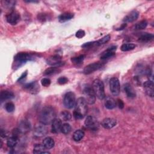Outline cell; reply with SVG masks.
Wrapping results in <instances>:
<instances>
[{"mask_svg":"<svg viewBox=\"0 0 154 154\" xmlns=\"http://www.w3.org/2000/svg\"><path fill=\"white\" fill-rule=\"evenodd\" d=\"M41 84L43 87H49L51 83V81L49 78H43L41 79Z\"/></svg>","mask_w":154,"mask_h":154,"instance_id":"cell-39","label":"cell"},{"mask_svg":"<svg viewBox=\"0 0 154 154\" xmlns=\"http://www.w3.org/2000/svg\"><path fill=\"white\" fill-rule=\"evenodd\" d=\"M1 136L2 137L5 138V137H7L8 136V133H7L5 130L1 129Z\"/></svg>","mask_w":154,"mask_h":154,"instance_id":"cell-45","label":"cell"},{"mask_svg":"<svg viewBox=\"0 0 154 154\" xmlns=\"http://www.w3.org/2000/svg\"><path fill=\"white\" fill-rule=\"evenodd\" d=\"M74 16V14L70 12H66L60 14L58 17V20L60 22L63 23L66 21H68L72 19Z\"/></svg>","mask_w":154,"mask_h":154,"instance_id":"cell-23","label":"cell"},{"mask_svg":"<svg viewBox=\"0 0 154 154\" xmlns=\"http://www.w3.org/2000/svg\"><path fill=\"white\" fill-rule=\"evenodd\" d=\"M92 87L93 91L95 93L96 96L100 100H102L105 98V90H104V84L103 82L99 79H94L93 82Z\"/></svg>","mask_w":154,"mask_h":154,"instance_id":"cell-2","label":"cell"},{"mask_svg":"<svg viewBox=\"0 0 154 154\" xmlns=\"http://www.w3.org/2000/svg\"><path fill=\"white\" fill-rule=\"evenodd\" d=\"M14 95L12 91L8 90H2L0 94V100L3 102L5 100H8L14 98Z\"/></svg>","mask_w":154,"mask_h":154,"instance_id":"cell-22","label":"cell"},{"mask_svg":"<svg viewBox=\"0 0 154 154\" xmlns=\"http://www.w3.org/2000/svg\"><path fill=\"white\" fill-rule=\"evenodd\" d=\"M87 103L83 97H79L75 102V111L82 114L84 117L87 114L88 111Z\"/></svg>","mask_w":154,"mask_h":154,"instance_id":"cell-5","label":"cell"},{"mask_svg":"<svg viewBox=\"0 0 154 154\" xmlns=\"http://www.w3.org/2000/svg\"><path fill=\"white\" fill-rule=\"evenodd\" d=\"M43 144L46 147V149H50L54 146L55 141L52 138L48 137L43 140Z\"/></svg>","mask_w":154,"mask_h":154,"instance_id":"cell-27","label":"cell"},{"mask_svg":"<svg viewBox=\"0 0 154 154\" xmlns=\"http://www.w3.org/2000/svg\"><path fill=\"white\" fill-rule=\"evenodd\" d=\"M4 7H7L8 8H12L14 7L16 2L14 1H10V0H5L3 1Z\"/></svg>","mask_w":154,"mask_h":154,"instance_id":"cell-37","label":"cell"},{"mask_svg":"<svg viewBox=\"0 0 154 154\" xmlns=\"http://www.w3.org/2000/svg\"><path fill=\"white\" fill-rule=\"evenodd\" d=\"M97 46V41H94V42H89L87 43H84L81 47L83 48H90L93 46Z\"/></svg>","mask_w":154,"mask_h":154,"instance_id":"cell-38","label":"cell"},{"mask_svg":"<svg viewBox=\"0 0 154 154\" xmlns=\"http://www.w3.org/2000/svg\"><path fill=\"white\" fill-rule=\"evenodd\" d=\"M120 82L118 78L113 77L109 80V89L112 95L118 96L120 93Z\"/></svg>","mask_w":154,"mask_h":154,"instance_id":"cell-10","label":"cell"},{"mask_svg":"<svg viewBox=\"0 0 154 154\" xmlns=\"http://www.w3.org/2000/svg\"><path fill=\"white\" fill-rule=\"evenodd\" d=\"M25 2H33V3H34V2H38V1H25Z\"/></svg>","mask_w":154,"mask_h":154,"instance_id":"cell-47","label":"cell"},{"mask_svg":"<svg viewBox=\"0 0 154 154\" xmlns=\"http://www.w3.org/2000/svg\"><path fill=\"white\" fill-rule=\"evenodd\" d=\"M147 24H148V22L146 20H142L135 24L134 28L136 30L144 29L146 28V26H147Z\"/></svg>","mask_w":154,"mask_h":154,"instance_id":"cell-31","label":"cell"},{"mask_svg":"<svg viewBox=\"0 0 154 154\" xmlns=\"http://www.w3.org/2000/svg\"><path fill=\"white\" fill-rule=\"evenodd\" d=\"M31 128V126L30 123L26 120H21L19 124V127H18L19 129L20 130L22 134H25L28 132V131H30Z\"/></svg>","mask_w":154,"mask_h":154,"instance_id":"cell-17","label":"cell"},{"mask_svg":"<svg viewBox=\"0 0 154 154\" xmlns=\"http://www.w3.org/2000/svg\"><path fill=\"white\" fill-rule=\"evenodd\" d=\"M103 66H104V63L100 62V61L94 62V63L89 64L84 67L83 70V73L85 75L91 74L94 72L100 69L102 67H103Z\"/></svg>","mask_w":154,"mask_h":154,"instance_id":"cell-7","label":"cell"},{"mask_svg":"<svg viewBox=\"0 0 154 154\" xmlns=\"http://www.w3.org/2000/svg\"><path fill=\"white\" fill-rule=\"evenodd\" d=\"M46 63L52 67H60L64 64V62L61 60V57L59 55H54L46 59Z\"/></svg>","mask_w":154,"mask_h":154,"instance_id":"cell-8","label":"cell"},{"mask_svg":"<svg viewBox=\"0 0 154 154\" xmlns=\"http://www.w3.org/2000/svg\"><path fill=\"white\" fill-rule=\"evenodd\" d=\"M32 60H34V57L31 54L24 52H20L17 53L14 57V63L16 64V66L17 67L20 66L23 63H25L26 61Z\"/></svg>","mask_w":154,"mask_h":154,"instance_id":"cell-4","label":"cell"},{"mask_svg":"<svg viewBox=\"0 0 154 154\" xmlns=\"http://www.w3.org/2000/svg\"><path fill=\"white\" fill-rule=\"evenodd\" d=\"M85 35V32L82 29H79L75 34V36L78 38H81L84 37Z\"/></svg>","mask_w":154,"mask_h":154,"instance_id":"cell-42","label":"cell"},{"mask_svg":"<svg viewBox=\"0 0 154 154\" xmlns=\"http://www.w3.org/2000/svg\"><path fill=\"white\" fill-rule=\"evenodd\" d=\"M27 75H28V72H27V70H26V71H25V72L21 75V76L19 78V79H17V82H19L22 81L26 77Z\"/></svg>","mask_w":154,"mask_h":154,"instance_id":"cell-43","label":"cell"},{"mask_svg":"<svg viewBox=\"0 0 154 154\" xmlns=\"http://www.w3.org/2000/svg\"><path fill=\"white\" fill-rule=\"evenodd\" d=\"M124 90L126 94V96L129 98H134L136 96V93L134 88L129 83H126L124 85Z\"/></svg>","mask_w":154,"mask_h":154,"instance_id":"cell-20","label":"cell"},{"mask_svg":"<svg viewBox=\"0 0 154 154\" xmlns=\"http://www.w3.org/2000/svg\"><path fill=\"white\" fill-rule=\"evenodd\" d=\"M126 26H127V24H126V23H124L122 24V25H121L120 27H119V28H116V30H117V31L123 30V29H125V28L126 27Z\"/></svg>","mask_w":154,"mask_h":154,"instance_id":"cell-46","label":"cell"},{"mask_svg":"<svg viewBox=\"0 0 154 154\" xmlns=\"http://www.w3.org/2000/svg\"><path fill=\"white\" fill-rule=\"evenodd\" d=\"M60 72H61V70L60 69L59 67H56L51 66V67L47 68L44 71L43 75L45 76H51V75L58 73Z\"/></svg>","mask_w":154,"mask_h":154,"instance_id":"cell-26","label":"cell"},{"mask_svg":"<svg viewBox=\"0 0 154 154\" xmlns=\"http://www.w3.org/2000/svg\"><path fill=\"white\" fill-rule=\"evenodd\" d=\"M62 121L60 119H55L52 122V132L57 134L61 131L62 126Z\"/></svg>","mask_w":154,"mask_h":154,"instance_id":"cell-19","label":"cell"},{"mask_svg":"<svg viewBox=\"0 0 154 154\" xmlns=\"http://www.w3.org/2000/svg\"><path fill=\"white\" fill-rule=\"evenodd\" d=\"M20 19V15L19 13L16 11H12L6 16V20L8 23L11 25H16Z\"/></svg>","mask_w":154,"mask_h":154,"instance_id":"cell-11","label":"cell"},{"mask_svg":"<svg viewBox=\"0 0 154 154\" xmlns=\"http://www.w3.org/2000/svg\"><path fill=\"white\" fill-rule=\"evenodd\" d=\"M46 147L43 146V144H36L34 146V149H33V153L35 154H37V153H41V154H43V153H50V152H46Z\"/></svg>","mask_w":154,"mask_h":154,"instance_id":"cell-24","label":"cell"},{"mask_svg":"<svg viewBox=\"0 0 154 154\" xmlns=\"http://www.w3.org/2000/svg\"><path fill=\"white\" fill-rule=\"evenodd\" d=\"M56 112L55 109L51 106L43 107L38 116L39 122L45 125H49L55 119Z\"/></svg>","mask_w":154,"mask_h":154,"instance_id":"cell-1","label":"cell"},{"mask_svg":"<svg viewBox=\"0 0 154 154\" xmlns=\"http://www.w3.org/2000/svg\"><path fill=\"white\" fill-rule=\"evenodd\" d=\"M85 133L81 129H78L75 131L73 134V139L75 141H79L84 137Z\"/></svg>","mask_w":154,"mask_h":154,"instance_id":"cell-28","label":"cell"},{"mask_svg":"<svg viewBox=\"0 0 154 154\" xmlns=\"http://www.w3.org/2000/svg\"><path fill=\"white\" fill-rule=\"evenodd\" d=\"M153 37H154V35L153 34L147 33V32L141 33L138 37V41L142 43H147L152 40L153 39Z\"/></svg>","mask_w":154,"mask_h":154,"instance_id":"cell-21","label":"cell"},{"mask_svg":"<svg viewBox=\"0 0 154 154\" xmlns=\"http://www.w3.org/2000/svg\"><path fill=\"white\" fill-rule=\"evenodd\" d=\"M76 102L75 94L72 91L67 92L65 94L63 99V103L66 108L71 109L75 106Z\"/></svg>","mask_w":154,"mask_h":154,"instance_id":"cell-6","label":"cell"},{"mask_svg":"<svg viewBox=\"0 0 154 154\" xmlns=\"http://www.w3.org/2000/svg\"><path fill=\"white\" fill-rule=\"evenodd\" d=\"M68 81H69V79H67V78H66L65 76H61L57 80V82L60 85L66 84H67L68 82Z\"/></svg>","mask_w":154,"mask_h":154,"instance_id":"cell-41","label":"cell"},{"mask_svg":"<svg viewBox=\"0 0 154 154\" xmlns=\"http://www.w3.org/2000/svg\"><path fill=\"white\" fill-rule=\"evenodd\" d=\"M117 124V120L113 118H105L102 120L101 125L105 129H111Z\"/></svg>","mask_w":154,"mask_h":154,"instance_id":"cell-15","label":"cell"},{"mask_svg":"<svg viewBox=\"0 0 154 154\" xmlns=\"http://www.w3.org/2000/svg\"><path fill=\"white\" fill-rule=\"evenodd\" d=\"M83 94L84 96L83 97L85 99L88 104L92 105L95 103L96 96L91 85L89 84L84 85L83 87Z\"/></svg>","mask_w":154,"mask_h":154,"instance_id":"cell-3","label":"cell"},{"mask_svg":"<svg viewBox=\"0 0 154 154\" xmlns=\"http://www.w3.org/2000/svg\"><path fill=\"white\" fill-rule=\"evenodd\" d=\"M135 48H136V45H135L134 43H123L121 46L120 49L122 51L126 52V51H129L133 50Z\"/></svg>","mask_w":154,"mask_h":154,"instance_id":"cell-30","label":"cell"},{"mask_svg":"<svg viewBox=\"0 0 154 154\" xmlns=\"http://www.w3.org/2000/svg\"><path fill=\"white\" fill-rule=\"evenodd\" d=\"M143 87L146 93L150 97H153L154 94V84L153 81L148 80L144 82Z\"/></svg>","mask_w":154,"mask_h":154,"instance_id":"cell-13","label":"cell"},{"mask_svg":"<svg viewBox=\"0 0 154 154\" xmlns=\"http://www.w3.org/2000/svg\"><path fill=\"white\" fill-rule=\"evenodd\" d=\"M23 88L28 92L35 94L39 92L40 86L37 81H32L29 83H27L23 85Z\"/></svg>","mask_w":154,"mask_h":154,"instance_id":"cell-12","label":"cell"},{"mask_svg":"<svg viewBox=\"0 0 154 154\" xmlns=\"http://www.w3.org/2000/svg\"><path fill=\"white\" fill-rule=\"evenodd\" d=\"M18 137L11 136L9 137L7 140V145L10 148H14L18 143Z\"/></svg>","mask_w":154,"mask_h":154,"instance_id":"cell-29","label":"cell"},{"mask_svg":"<svg viewBox=\"0 0 154 154\" xmlns=\"http://www.w3.org/2000/svg\"><path fill=\"white\" fill-rule=\"evenodd\" d=\"M85 57V55L82 54V55H80L77 56V57H72V58H71L70 60H71V61H72L73 64H81V63H82V61H84Z\"/></svg>","mask_w":154,"mask_h":154,"instance_id":"cell-32","label":"cell"},{"mask_svg":"<svg viewBox=\"0 0 154 154\" xmlns=\"http://www.w3.org/2000/svg\"><path fill=\"white\" fill-rule=\"evenodd\" d=\"M48 133V129L45 126V125L42 124V125L38 126L35 128L34 131V135L37 137H41L45 136Z\"/></svg>","mask_w":154,"mask_h":154,"instance_id":"cell-18","label":"cell"},{"mask_svg":"<svg viewBox=\"0 0 154 154\" xmlns=\"http://www.w3.org/2000/svg\"><path fill=\"white\" fill-rule=\"evenodd\" d=\"M37 19L41 22H45L48 20V15L45 13H39L37 15Z\"/></svg>","mask_w":154,"mask_h":154,"instance_id":"cell-40","label":"cell"},{"mask_svg":"<svg viewBox=\"0 0 154 154\" xmlns=\"http://www.w3.org/2000/svg\"><path fill=\"white\" fill-rule=\"evenodd\" d=\"M111 38V36L109 34H107L106 35H105L104 37H103L102 38L99 39V40L97 41V46H100L103 44H105L106 43H107L108 42H109V40Z\"/></svg>","mask_w":154,"mask_h":154,"instance_id":"cell-34","label":"cell"},{"mask_svg":"<svg viewBox=\"0 0 154 154\" xmlns=\"http://www.w3.org/2000/svg\"><path fill=\"white\" fill-rule=\"evenodd\" d=\"M117 105L120 109H123L125 106L123 101L121 99H118L117 100Z\"/></svg>","mask_w":154,"mask_h":154,"instance_id":"cell-44","label":"cell"},{"mask_svg":"<svg viewBox=\"0 0 154 154\" xmlns=\"http://www.w3.org/2000/svg\"><path fill=\"white\" fill-rule=\"evenodd\" d=\"M61 117L64 121H69L72 119V114L67 111H64L61 112Z\"/></svg>","mask_w":154,"mask_h":154,"instance_id":"cell-35","label":"cell"},{"mask_svg":"<svg viewBox=\"0 0 154 154\" xmlns=\"http://www.w3.org/2000/svg\"><path fill=\"white\" fill-rule=\"evenodd\" d=\"M5 109L8 112H12L15 109L14 104L11 102H7L5 105Z\"/></svg>","mask_w":154,"mask_h":154,"instance_id":"cell-36","label":"cell"},{"mask_svg":"<svg viewBox=\"0 0 154 154\" xmlns=\"http://www.w3.org/2000/svg\"><path fill=\"white\" fill-rule=\"evenodd\" d=\"M139 16V13L137 10H134L130 12L128 14H127L124 19H123V21L126 23H131L133 22L135 20H136Z\"/></svg>","mask_w":154,"mask_h":154,"instance_id":"cell-16","label":"cell"},{"mask_svg":"<svg viewBox=\"0 0 154 154\" xmlns=\"http://www.w3.org/2000/svg\"><path fill=\"white\" fill-rule=\"evenodd\" d=\"M84 125L88 129L93 131H96L99 128V123L97 119L92 116H88L84 122Z\"/></svg>","mask_w":154,"mask_h":154,"instance_id":"cell-9","label":"cell"},{"mask_svg":"<svg viewBox=\"0 0 154 154\" xmlns=\"http://www.w3.org/2000/svg\"><path fill=\"white\" fill-rule=\"evenodd\" d=\"M116 49H117V46H113L109 48L108 49L103 51L100 54V59L103 60H106L114 57L115 55V51L116 50Z\"/></svg>","mask_w":154,"mask_h":154,"instance_id":"cell-14","label":"cell"},{"mask_svg":"<svg viewBox=\"0 0 154 154\" xmlns=\"http://www.w3.org/2000/svg\"><path fill=\"white\" fill-rule=\"evenodd\" d=\"M105 106L108 109H112L116 106V102L112 97H106L105 102Z\"/></svg>","mask_w":154,"mask_h":154,"instance_id":"cell-25","label":"cell"},{"mask_svg":"<svg viewBox=\"0 0 154 154\" xmlns=\"http://www.w3.org/2000/svg\"><path fill=\"white\" fill-rule=\"evenodd\" d=\"M72 127L71 126L67 123H65L62 125L61 128V132L64 134H68L71 132Z\"/></svg>","mask_w":154,"mask_h":154,"instance_id":"cell-33","label":"cell"}]
</instances>
